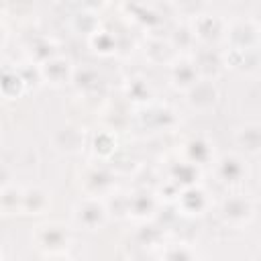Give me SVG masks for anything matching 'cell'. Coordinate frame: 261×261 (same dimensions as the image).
<instances>
[{
  "instance_id": "5b68a950",
  "label": "cell",
  "mask_w": 261,
  "mask_h": 261,
  "mask_svg": "<svg viewBox=\"0 0 261 261\" xmlns=\"http://www.w3.org/2000/svg\"><path fill=\"white\" fill-rule=\"evenodd\" d=\"M218 92L210 80H198L190 90H188V102L192 108L198 110H208L216 104Z\"/></svg>"
},
{
  "instance_id": "7402d4cb",
  "label": "cell",
  "mask_w": 261,
  "mask_h": 261,
  "mask_svg": "<svg viewBox=\"0 0 261 261\" xmlns=\"http://www.w3.org/2000/svg\"><path fill=\"white\" fill-rule=\"evenodd\" d=\"M92 43H94L96 51L100 49V51L108 53L110 49H114V37L110 33H104V31H96L94 37H92Z\"/></svg>"
},
{
  "instance_id": "277c9868",
  "label": "cell",
  "mask_w": 261,
  "mask_h": 261,
  "mask_svg": "<svg viewBox=\"0 0 261 261\" xmlns=\"http://www.w3.org/2000/svg\"><path fill=\"white\" fill-rule=\"evenodd\" d=\"M222 218L230 224H243V222H249L251 216H253V204L249 198L245 196H232V198H226L224 204H222Z\"/></svg>"
},
{
  "instance_id": "d6986e66",
  "label": "cell",
  "mask_w": 261,
  "mask_h": 261,
  "mask_svg": "<svg viewBox=\"0 0 261 261\" xmlns=\"http://www.w3.org/2000/svg\"><path fill=\"white\" fill-rule=\"evenodd\" d=\"M196 41V37H194V31L192 29H188V27H177L175 29V33L171 35V47H179V49H186V47H190L192 43Z\"/></svg>"
},
{
  "instance_id": "4316f807",
  "label": "cell",
  "mask_w": 261,
  "mask_h": 261,
  "mask_svg": "<svg viewBox=\"0 0 261 261\" xmlns=\"http://www.w3.org/2000/svg\"><path fill=\"white\" fill-rule=\"evenodd\" d=\"M2 39H4V29H2V24H0V43H2Z\"/></svg>"
},
{
  "instance_id": "44dd1931",
  "label": "cell",
  "mask_w": 261,
  "mask_h": 261,
  "mask_svg": "<svg viewBox=\"0 0 261 261\" xmlns=\"http://www.w3.org/2000/svg\"><path fill=\"white\" fill-rule=\"evenodd\" d=\"M73 80H75L77 86H82V88H92V86H96V82H98V73H96L92 67H84V69H80V71L73 73Z\"/></svg>"
},
{
  "instance_id": "6da1fadb",
  "label": "cell",
  "mask_w": 261,
  "mask_h": 261,
  "mask_svg": "<svg viewBox=\"0 0 261 261\" xmlns=\"http://www.w3.org/2000/svg\"><path fill=\"white\" fill-rule=\"evenodd\" d=\"M35 241H37V247L43 249V251H49L53 255H59L63 249H67L71 237H69V230L61 224H43L37 228L35 232Z\"/></svg>"
},
{
  "instance_id": "ffe728a7",
  "label": "cell",
  "mask_w": 261,
  "mask_h": 261,
  "mask_svg": "<svg viewBox=\"0 0 261 261\" xmlns=\"http://www.w3.org/2000/svg\"><path fill=\"white\" fill-rule=\"evenodd\" d=\"M208 153H210L208 145H206L204 141H200V139H194V141L188 145V155H190V159L196 161V163L206 161V159H208Z\"/></svg>"
},
{
  "instance_id": "484cf974",
  "label": "cell",
  "mask_w": 261,
  "mask_h": 261,
  "mask_svg": "<svg viewBox=\"0 0 261 261\" xmlns=\"http://www.w3.org/2000/svg\"><path fill=\"white\" fill-rule=\"evenodd\" d=\"M47 261H69L67 257H63V255H53V257H49Z\"/></svg>"
},
{
  "instance_id": "9a60e30c",
  "label": "cell",
  "mask_w": 261,
  "mask_h": 261,
  "mask_svg": "<svg viewBox=\"0 0 261 261\" xmlns=\"http://www.w3.org/2000/svg\"><path fill=\"white\" fill-rule=\"evenodd\" d=\"M181 206L190 212H200L206 206V194L200 188L190 186L184 194H181Z\"/></svg>"
},
{
  "instance_id": "8fae6325",
  "label": "cell",
  "mask_w": 261,
  "mask_h": 261,
  "mask_svg": "<svg viewBox=\"0 0 261 261\" xmlns=\"http://www.w3.org/2000/svg\"><path fill=\"white\" fill-rule=\"evenodd\" d=\"M192 61H194V65L198 69V75L212 77L222 69V57L212 49H200L198 55Z\"/></svg>"
},
{
  "instance_id": "7c38bea8",
  "label": "cell",
  "mask_w": 261,
  "mask_h": 261,
  "mask_svg": "<svg viewBox=\"0 0 261 261\" xmlns=\"http://www.w3.org/2000/svg\"><path fill=\"white\" fill-rule=\"evenodd\" d=\"M237 141L247 153H253V155L259 153V147H261V128H259V124L251 122V124H245L243 128H239Z\"/></svg>"
},
{
  "instance_id": "3957f363",
  "label": "cell",
  "mask_w": 261,
  "mask_h": 261,
  "mask_svg": "<svg viewBox=\"0 0 261 261\" xmlns=\"http://www.w3.org/2000/svg\"><path fill=\"white\" fill-rule=\"evenodd\" d=\"M106 206L98 198H86L75 206V222L88 230H96L106 220Z\"/></svg>"
},
{
  "instance_id": "ba28073f",
  "label": "cell",
  "mask_w": 261,
  "mask_h": 261,
  "mask_svg": "<svg viewBox=\"0 0 261 261\" xmlns=\"http://www.w3.org/2000/svg\"><path fill=\"white\" fill-rule=\"evenodd\" d=\"M169 77L173 82L175 88H181V90H190L198 80V69L194 65L192 59H177L173 65H171V71H169Z\"/></svg>"
},
{
  "instance_id": "5bb4252c",
  "label": "cell",
  "mask_w": 261,
  "mask_h": 261,
  "mask_svg": "<svg viewBox=\"0 0 261 261\" xmlns=\"http://www.w3.org/2000/svg\"><path fill=\"white\" fill-rule=\"evenodd\" d=\"M0 210L4 212H14L22 210V190L6 186L0 190Z\"/></svg>"
},
{
  "instance_id": "d4e9b609",
  "label": "cell",
  "mask_w": 261,
  "mask_h": 261,
  "mask_svg": "<svg viewBox=\"0 0 261 261\" xmlns=\"http://www.w3.org/2000/svg\"><path fill=\"white\" fill-rule=\"evenodd\" d=\"M6 184H8V169L0 163V190L6 188Z\"/></svg>"
},
{
  "instance_id": "cb8c5ba5",
  "label": "cell",
  "mask_w": 261,
  "mask_h": 261,
  "mask_svg": "<svg viewBox=\"0 0 261 261\" xmlns=\"http://www.w3.org/2000/svg\"><path fill=\"white\" fill-rule=\"evenodd\" d=\"M112 147H114V139H112L108 133H102V135L96 139V151L108 155V153H112Z\"/></svg>"
},
{
  "instance_id": "7a4b0ae2",
  "label": "cell",
  "mask_w": 261,
  "mask_h": 261,
  "mask_svg": "<svg viewBox=\"0 0 261 261\" xmlns=\"http://www.w3.org/2000/svg\"><path fill=\"white\" fill-rule=\"evenodd\" d=\"M226 37L234 51L257 49L259 43V27L255 20H239L226 29Z\"/></svg>"
},
{
  "instance_id": "4fadbf2b",
  "label": "cell",
  "mask_w": 261,
  "mask_h": 261,
  "mask_svg": "<svg viewBox=\"0 0 261 261\" xmlns=\"http://www.w3.org/2000/svg\"><path fill=\"white\" fill-rule=\"evenodd\" d=\"M49 204V196L45 190L41 188H29L22 192V210L31 212V214H39L47 208Z\"/></svg>"
},
{
  "instance_id": "30bf717a",
  "label": "cell",
  "mask_w": 261,
  "mask_h": 261,
  "mask_svg": "<svg viewBox=\"0 0 261 261\" xmlns=\"http://www.w3.org/2000/svg\"><path fill=\"white\" fill-rule=\"evenodd\" d=\"M55 145L65 153H77L84 149V128L77 126H63L55 135Z\"/></svg>"
},
{
  "instance_id": "8992f818",
  "label": "cell",
  "mask_w": 261,
  "mask_h": 261,
  "mask_svg": "<svg viewBox=\"0 0 261 261\" xmlns=\"http://www.w3.org/2000/svg\"><path fill=\"white\" fill-rule=\"evenodd\" d=\"M192 31H194V37L196 39H202L206 43H212V41H216L226 31V27H224V20L218 14H202L194 22V29Z\"/></svg>"
},
{
  "instance_id": "52a82bcc",
  "label": "cell",
  "mask_w": 261,
  "mask_h": 261,
  "mask_svg": "<svg viewBox=\"0 0 261 261\" xmlns=\"http://www.w3.org/2000/svg\"><path fill=\"white\" fill-rule=\"evenodd\" d=\"M41 77L49 80L51 84H63L71 77V63L61 55H53L41 65Z\"/></svg>"
},
{
  "instance_id": "603a6c76",
  "label": "cell",
  "mask_w": 261,
  "mask_h": 261,
  "mask_svg": "<svg viewBox=\"0 0 261 261\" xmlns=\"http://www.w3.org/2000/svg\"><path fill=\"white\" fill-rule=\"evenodd\" d=\"M128 94H130V98H135V100H145V98L149 96V86H147V82H145V80H133L130 86H128Z\"/></svg>"
},
{
  "instance_id": "9c48e42d",
  "label": "cell",
  "mask_w": 261,
  "mask_h": 261,
  "mask_svg": "<svg viewBox=\"0 0 261 261\" xmlns=\"http://www.w3.org/2000/svg\"><path fill=\"white\" fill-rule=\"evenodd\" d=\"M216 171H218V177H220L222 181H226V184H237V181H241V179L247 175V165H245L243 157L230 153V155H224V157L218 161Z\"/></svg>"
},
{
  "instance_id": "e0dca14e",
  "label": "cell",
  "mask_w": 261,
  "mask_h": 261,
  "mask_svg": "<svg viewBox=\"0 0 261 261\" xmlns=\"http://www.w3.org/2000/svg\"><path fill=\"white\" fill-rule=\"evenodd\" d=\"M86 186L94 192V194H100L104 192L108 186H110V175L104 171V169H92L88 175H86Z\"/></svg>"
},
{
  "instance_id": "ac0fdd59",
  "label": "cell",
  "mask_w": 261,
  "mask_h": 261,
  "mask_svg": "<svg viewBox=\"0 0 261 261\" xmlns=\"http://www.w3.org/2000/svg\"><path fill=\"white\" fill-rule=\"evenodd\" d=\"M163 261H196V255L186 245H173V247H167L165 249Z\"/></svg>"
},
{
  "instance_id": "2e32d148",
  "label": "cell",
  "mask_w": 261,
  "mask_h": 261,
  "mask_svg": "<svg viewBox=\"0 0 261 261\" xmlns=\"http://www.w3.org/2000/svg\"><path fill=\"white\" fill-rule=\"evenodd\" d=\"M153 206H155V200L147 192H139V194H135V196L128 198V212H133L137 216L149 214L153 210Z\"/></svg>"
}]
</instances>
